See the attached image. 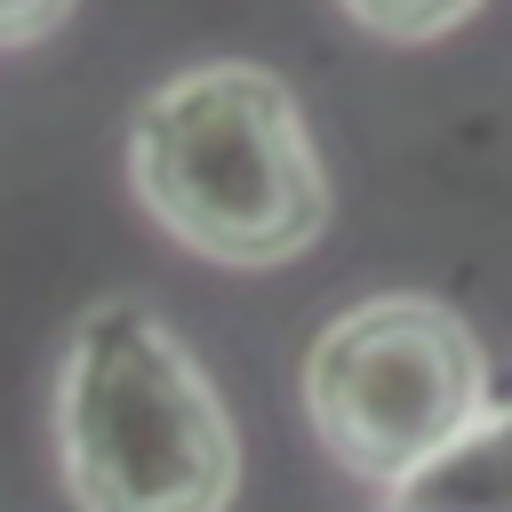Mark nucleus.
<instances>
[{
	"label": "nucleus",
	"mask_w": 512,
	"mask_h": 512,
	"mask_svg": "<svg viewBox=\"0 0 512 512\" xmlns=\"http://www.w3.org/2000/svg\"><path fill=\"white\" fill-rule=\"evenodd\" d=\"M136 200L208 264L272 272L328 232V168L280 72L192 64L128 120Z\"/></svg>",
	"instance_id": "nucleus-1"
},
{
	"label": "nucleus",
	"mask_w": 512,
	"mask_h": 512,
	"mask_svg": "<svg viewBox=\"0 0 512 512\" xmlns=\"http://www.w3.org/2000/svg\"><path fill=\"white\" fill-rule=\"evenodd\" d=\"M56 464L80 512H224L240 432L192 344L144 304L104 296L56 360Z\"/></svg>",
	"instance_id": "nucleus-2"
},
{
	"label": "nucleus",
	"mask_w": 512,
	"mask_h": 512,
	"mask_svg": "<svg viewBox=\"0 0 512 512\" xmlns=\"http://www.w3.org/2000/svg\"><path fill=\"white\" fill-rule=\"evenodd\" d=\"M304 416L352 480L400 488L488 416V352L440 296H368L312 336Z\"/></svg>",
	"instance_id": "nucleus-3"
},
{
	"label": "nucleus",
	"mask_w": 512,
	"mask_h": 512,
	"mask_svg": "<svg viewBox=\"0 0 512 512\" xmlns=\"http://www.w3.org/2000/svg\"><path fill=\"white\" fill-rule=\"evenodd\" d=\"M392 512H512V408H488L424 472L392 488Z\"/></svg>",
	"instance_id": "nucleus-4"
},
{
	"label": "nucleus",
	"mask_w": 512,
	"mask_h": 512,
	"mask_svg": "<svg viewBox=\"0 0 512 512\" xmlns=\"http://www.w3.org/2000/svg\"><path fill=\"white\" fill-rule=\"evenodd\" d=\"M360 32H376V40H400V48H424V40H440V32H456V24H472L480 16V0H336Z\"/></svg>",
	"instance_id": "nucleus-5"
},
{
	"label": "nucleus",
	"mask_w": 512,
	"mask_h": 512,
	"mask_svg": "<svg viewBox=\"0 0 512 512\" xmlns=\"http://www.w3.org/2000/svg\"><path fill=\"white\" fill-rule=\"evenodd\" d=\"M72 16V0H0V48H32Z\"/></svg>",
	"instance_id": "nucleus-6"
}]
</instances>
